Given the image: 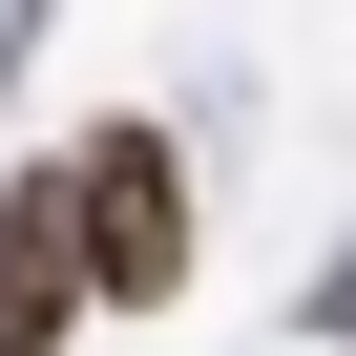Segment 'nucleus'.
Listing matches in <instances>:
<instances>
[{
	"instance_id": "obj_1",
	"label": "nucleus",
	"mask_w": 356,
	"mask_h": 356,
	"mask_svg": "<svg viewBox=\"0 0 356 356\" xmlns=\"http://www.w3.org/2000/svg\"><path fill=\"white\" fill-rule=\"evenodd\" d=\"M63 231H84V314H168L189 293V147L147 105H105L63 147Z\"/></svg>"
},
{
	"instance_id": "obj_2",
	"label": "nucleus",
	"mask_w": 356,
	"mask_h": 356,
	"mask_svg": "<svg viewBox=\"0 0 356 356\" xmlns=\"http://www.w3.org/2000/svg\"><path fill=\"white\" fill-rule=\"evenodd\" d=\"M84 335V231H63V147L0 189V356H63Z\"/></svg>"
},
{
	"instance_id": "obj_3",
	"label": "nucleus",
	"mask_w": 356,
	"mask_h": 356,
	"mask_svg": "<svg viewBox=\"0 0 356 356\" xmlns=\"http://www.w3.org/2000/svg\"><path fill=\"white\" fill-rule=\"evenodd\" d=\"M293 314H314V335H356V252H335V273H314V293H293Z\"/></svg>"
}]
</instances>
